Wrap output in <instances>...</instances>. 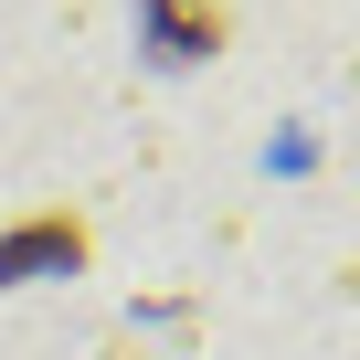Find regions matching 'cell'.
<instances>
[{"instance_id": "cell-1", "label": "cell", "mask_w": 360, "mask_h": 360, "mask_svg": "<svg viewBox=\"0 0 360 360\" xmlns=\"http://www.w3.org/2000/svg\"><path fill=\"white\" fill-rule=\"evenodd\" d=\"M138 43L148 64H212L233 43V11L223 0H138Z\"/></svg>"}, {"instance_id": "cell-2", "label": "cell", "mask_w": 360, "mask_h": 360, "mask_svg": "<svg viewBox=\"0 0 360 360\" xmlns=\"http://www.w3.org/2000/svg\"><path fill=\"white\" fill-rule=\"evenodd\" d=\"M22 265H85V223H75V212H43V223H11V233H0V286H11Z\"/></svg>"}]
</instances>
